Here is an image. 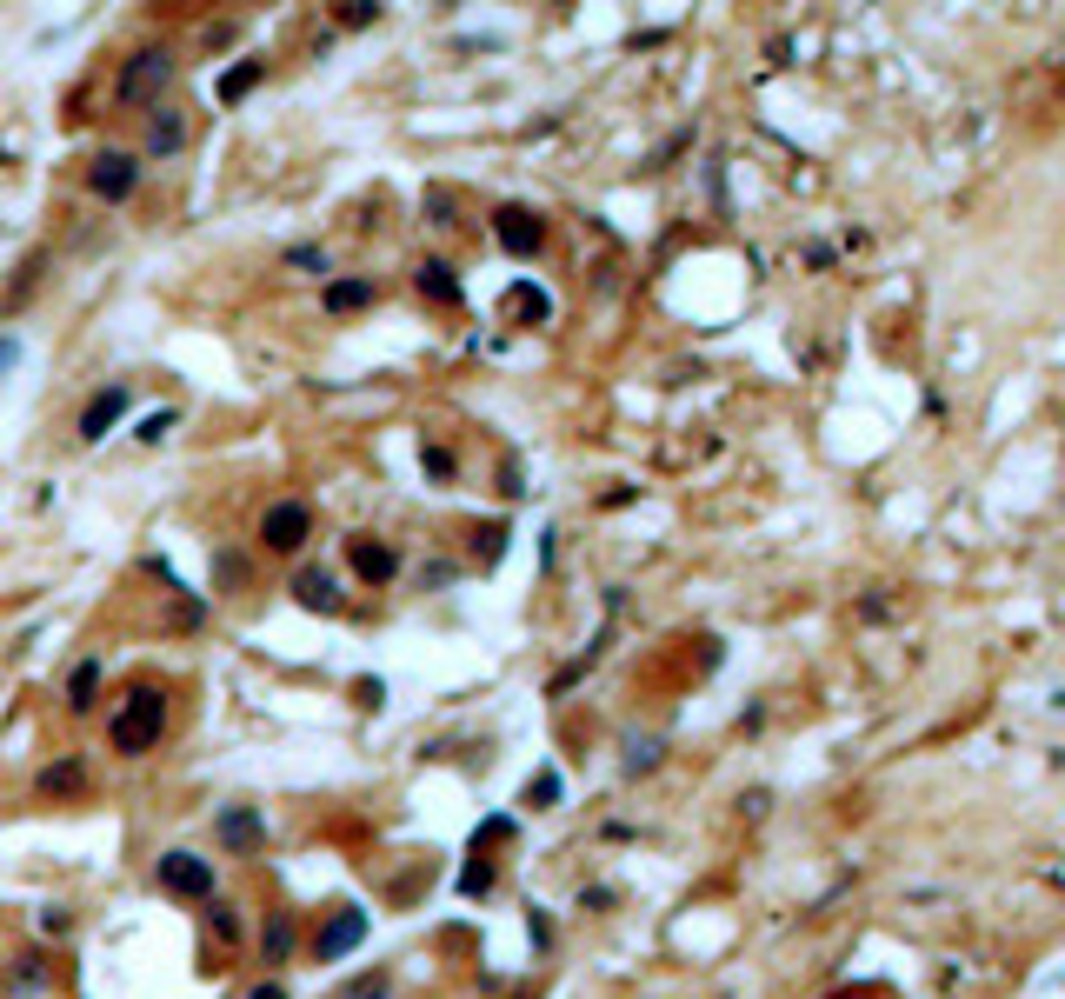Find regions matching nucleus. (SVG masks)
I'll return each mask as SVG.
<instances>
[{
  "mask_svg": "<svg viewBox=\"0 0 1065 999\" xmlns=\"http://www.w3.org/2000/svg\"><path fill=\"white\" fill-rule=\"evenodd\" d=\"M160 739H167V687H160V680H134L127 700L107 720V746L120 760H140V754H153Z\"/></svg>",
  "mask_w": 1065,
  "mask_h": 999,
  "instance_id": "f257e3e1",
  "label": "nucleus"
},
{
  "mask_svg": "<svg viewBox=\"0 0 1065 999\" xmlns=\"http://www.w3.org/2000/svg\"><path fill=\"white\" fill-rule=\"evenodd\" d=\"M174 73H181V60H174V47L167 41H147V47H134L127 60H120V80H114V101L120 107H160V94L174 88Z\"/></svg>",
  "mask_w": 1065,
  "mask_h": 999,
  "instance_id": "f03ea898",
  "label": "nucleus"
},
{
  "mask_svg": "<svg viewBox=\"0 0 1065 999\" xmlns=\"http://www.w3.org/2000/svg\"><path fill=\"white\" fill-rule=\"evenodd\" d=\"M254 540L274 560H300L306 540H313V507H306V500H274V507L261 514V527H254Z\"/></svg>",
  "mask_w": 1065,
  "mask_h": 999,
  "instance_id": "7ed1b4c3",
  "label": "nucleus"
},
{
  "mask_svg": "<svg viewBox=\"0 0 1065 999\" xmlns=\"http://www.w3.org/2000/svg\"><path fill=\"white\" fill-rule=\"evenodd\" d=\"M140 153H127V147H101L94 160H88V194L94 200H107V207H120V200H134L140 194Z\"/></svg>",
  "mask_w": 1065,
  "mask_h": 999,
  "instance_id": "20e7f679",
  "label": "nucleus"
},
{
  "mask_svg": "<svg viewBox=\"0 0 1065 999\" xmlns=\"http://www.w3.org/2000/svg\"><path fill=\"white\" fill-rule=\"evenodd\" d=\"M153 880L167 886L174 899H200V906L213 899V860H200L194 847H167L153 860Z\"/></svg>",
  "mask_w": 1065,
  "mask_h": 999,
  "instance_id": "39448f33",
  "label": "nucleus"
},
{
  "mask_svg": "<svg viewBox=\"0 0 1065 999\" xmlns=\"http://www.w3.org/2000/svg\"><path fill=\"white\" fill-rule=\"evenodd\" d=\"M367 906H334V912H326V920H320V933H313V960H347L360 940H367Z\"/></svg>",
  "mask_w": 1065,
  "mask_h": 999,
  "instance_id": "423d86ee",
  "label": "nucleus"
},
{
  "mask_svg": "<svg viewBox=\"0 0 1065 999\" xmlns=\"http://www.w3.org/2000/svg\"><path fill=\"white\" fill-rule=\"evenodd\" d=\"M494 240L507 246L513 261H533L540 246H546V220H540L533 207H513V200H507V207H494Z\"/></svg>",
  "mask_w": 1065,
  "mask_h": 999,
  "instance_id": "0eeeda50",
  "label": "nucleus"
},
{
  "mask_svg": "<svg viewBox=\"0 0 1065 999\" xmlns=\"http://www.w3.org/2000/svg\"><path fill=\"white\" fill-rule=\"evenodd\" d=\"M194 140V114H181V107H167L160 101L153 114H147V134H140V160H167V153H181Z\"/></svg>",
  "mask_w": 1065,
  "mask_h": 999,
  "instance_id": "6e6552de",
  "label": "nucleus"
},
{
  "mask_svg": "<svg viewBox=\"0 0 1065 999\" xmlns=\"http://www.w3.org/2000/svg\"><path fill=\"white\" fill-rule=\"evenodd\" d=\"M347 566H354V579H367V587H393V579H400V553L380 533H354L347 540Z\"/></svg>",
  "mask_w": 1065,
  "mask_h": 999,
  "instance_id": "1a4fd4ad",
  "label": "nucleus"
},
{
  "mask_svg": "<svg viewBox=\"0 0 1065 999\" xmlns=\"http://www.w3.org/2000/svg\"><path fill=\"white\" fill-rule=\"evenodd\" d=\"M127 406H134V393H127V387H101L88 406H80V440H88V447H94V440H107V434L120 427V413H127Z\"/></svg>",
  "mask_w": 1065,
  "mask_h": 999,
  "instance_id": "9d476101",
  "label": "nucleus"
},
{
  "mask_svg": "<svg viewBox=\"0 0 1065 999\" xmlns=\"http://www.w3.org/2000/svg\"><path fill=\"white\" fill-rule=\"evenodd\" d=\"M88 786H94V773H88V760H80V754H67V760H54V767L34 773V793L54 800V806H60V800H80Z\"/></svg>",
  "mask_w": 1065,
  "mask_h": 999,
  "instance_id": "9b49d317",
  "label": "nucleus"
},
{
  "mask_svg": "<svg viewBox=\"0 0 1065 999\" xmlns=\"http://www.w3.org/2000/svg\"><path fill=\"white\" fill-rule=\"evenodd\" d=\"M287 594H293V607H306V613H340V587H334V573H320V566H293Z\"/></svg>",
  "mask_w": 1065,
  "mask_h": 999,
  "instance_id": "f8f14e48",
  "label": "nucleus"
},
{
  "mask_svg": "<svg viewBox=\"0 0 1065 999\" xmlns=\"http://www.w3.org/2000/svg\"><path fill=\"white\" fill-rule=\"evenodd\" d=\"M261 840H267L261 806H227V813H220V847H227V853H261Z\"/></svg>",
  "mask_w": 1065,
  "mask_h": 999,
  "instance_id": "ddd939ff",
  "label": "nucleus"
},
{
  "mask_svg": "<svg viewBox=\"0 0 1065 999\" xmlns=\"http://www.w3.org/2000/svg\"><path fill=\"white\" fill-rule=\"evenodd\" d=\"M373 300H380V287L367 274H334V280H326V313H334V320L340 313H367Z\"/></svg>",
  "mask_w": 1065,
  "mask_h": 999,
  "instance_id": "4468645a",
  "label": "nucleus"
},
{
  "mask_svg": "<svg viewBox=\"0 0 1065 999\" xmlns=\"http://www.w3.org/2000/svg\"><path fill=\"white\" fill-rule=\"evenodd\" d=\"M414 287H420V294H427L433 307H460V300H466V287H460V267H447V261H420Z\"/></svg>",
  "mask_w": 1065,
  "mask_h": 999,
  "instance_id": "2eb2a0df",
  "label": "nucleus"
},
{
  "mask_svg": "<svg viewBox=\"0 0 1065 999\" xmlns=\"http://www.w3.org/2000/svg\"><path fill=\"white\" fill-rule=\"evenodd\" d=\"M261 80H267V60H254V54H247V60H233V67L220 73V88H213V94H220L227 107H240V101H247V94L261 88Z\"/></svg>",
  "mask_w": 1065,
  "mask_h": 999,
  "instance_id": "dca6fc26",
  "label": "nucleus"
},
{
  "mask_svg": "<svg viewBox=\"0 0 1065 999\" xmlns=\"http://www.w3.org/2000/svg\"><path fill=\"white\" fill-rule=\"evenodd\" d=\"M287 953H293V912L274 906L267 927H261V966H287Z\"/></svg>",
  "mask_w": 1065,
  "mask_h": 999,
  "instance_id": "f3484780",
  "label": "nucleus"
},
{
  "mask_svg": "<svg viewBox=\"0 0 1065 999\" xmlns=\"http://www.w3.org/2000/svg\"><path fill=\"white\" fill-rule=\"evenodd\" d=\"M94 700H101V659H73V674H67V707L88 713Z\"/></svg>",
  "mask_w": 1065,
  "mask_h": 999,
  "instance_id": "a211bd4d",
  "label": "nucleus"
},
{
  "mask_svg": "<svg viewBox=\"0 0 1065 999\" xmlns=\"http://www.w3.org/2000/svg\"><path fill=\"white\" fill-rule=\"evenodd\" d=\"M200 920H207V933H213L220 946H240V940H247V927H240V906H227V899H207Z\"/></svg>",
  "mask_w": 1065,
  "mask_h": 999,
  "instance_id": "6ab92c4d",
  "label": "nucleus"
},
{
  "mask_svg": "<svg viewBox=\"0 0 1065 999\" xmlns=\"http://www.w3.org/2000/svg\"><path fill=\"white\" fill-rule=\"evenodd\" d=\"M507 320H526V326H540V320H546V294H540L533 280L507 287Z\"/></svg>",
  "mask_w": 1065,
  "mask_h": 999,
  "instance_id": "aec40b11",
  "label": "nucleus"
},
{
  "mask_svg": "<svg viewBox=\"0 0 1065 999\" xmlns=\"http://www.w3.org/2000/svg\"><path fill=\"white\" fill-rule=\"evenodd\" d=\"M287 274H306V280H334V261H326V246H287Z\"/></svg>",
  "mask_w": 1065,
  "mask_h": 999,
  "instance_id": "412c9836",
  "label": "nucleus"
},
{
  "mask_svg": "<svg viewBox=\"0 0 1065 999\" xmlns=\"http://www.w3.org/2000/svg\"><path fill=\"white\" fill-rule=\"evenodd\" d=\"M174 421H181V413H174V406H160V413H147V421L134 427V440H140V447H153V440H167V434H174Z\"/></svg>",
  "mask_w": 1065,
  "mask_h": 999,
  "instance_id": "4be33fe9",
  "label": "nucleus"
},
{
  "mask_svg": "<svg viewBox=\"0 0 1065 999\" xmlns=\"http://www.w3.org/2000/svg\"><path fill=\"white\" fill-rule=\"evenodd\" d=\"M373 21H380L373 0H347V8H334V27H347V34H360V27H373Z\"/></svg>",
  "mask_w": 1065,
  "mask_h": 999,
  "instance_id": "5701e85b",
  "label": "nucleus"
},
{
  "mask_svg": "<svg viewBox=\"0 0 1065 999\" xmlns=\"http://www.w3.org/2000/svg\"><path fill=\"white\" fill-rule=\"evenodd\" d=\"M386 992H393V973H386V966H373V973H367V979H354L340 999H386Z\"/></svg>",
  "mask_w": 1065,
  "mask_h": 999,
  "instance_id": "b1692460",
  "label": "nucleus"
},
{
  "mask_svg": "<svg viewBox=\"0 0 1065 999\" xmlns=\"http://www.w3.org/2000/svg\"><path fill=\"white\" fill-rule=\"evenodd\" d=\"M40 966H47L40 953H27V960H14V992H27V986H40V979H47Z\"/></svg>",
  "mask_w": 1065,
  "mask_h": 999,
  "instance_id": "393cba45",
  "label": "nucleus"
},
{
  "mask_svg": "<svg viewBox=\"0 0 1065 999\" xmlns=\"http://www.w3.org/2000/svg\"><path fill=\"white\" fill-rule=\"evenodd\" d=\"M420 467H427V480H453V453H447V447H427Z\"/></svg>",
  "mask_w": 1065,
  "mask_h": 999,
  "instance_id": "a878e982",
  "label": "nucleus"
},
{
  "mask_svg": "<svg viewBox=\"0 0 1065 999\" xmlns=\"http://www.w3.org/2000/svg\"><path fill=\"white\" fill-rule=\"evenodd\" d=\"M559 800V773H540L533 786H526V806H553Z\"/></svg>",
  "mask_w": 1065,
  "mask_h": 999,
  "instance_id": "bb28decb",
  "label": "nucleus"
},
{
  "mask_svg": "<svg viewBox=\"0 0 1065 999\" xmlns=\"http://www.w3.org/2000/svg\"><path fill=\"white\" fill-rule=\"evenodd\" d=\"M652 760H660V739H639V746H633V754H626V773H646Z\"/></svg>",
  "mask_w": 1065,
  "mask_h": 999,
  "instance_id": "cd10ccee",
  "label": "nucleus"
},
{
  "mask_svg": "<svg viewBox=\"0 0 1065 999\" xmlns=\"http://www.w3.org/2000/svg\"><path fill=\"white\" fill-rule=\"evenodd\" d=\"M460 886H466V893H486V886H494V873H486V866H466Z\"/></svg>",
  "mask_w": 1065,
  "mask_h": 999,
  "instance_id": "c85d7f7f",
  "label": "nucleus"
},
{
  "mask_svg": "<svg viewBox=\"0 0 1065 999\" xmlns=\"http://www.w3.org/2000/svg\"><path fill=\"white\" fill-rule=\"evenodd\" d=\"M247 999H293V992L280 979H261V986H247Z\"/></svg>",
  "mask_w": 1065,
  "mask_h": 999,
  "instance_id": "c756f323",
  "label": "nucleus"
},
{
  "mask_svg": "<svg viewBox=\"0 0 1065 999\" xmlns=\"http://www.w3.org/2000/svg\"><path fill=\"white\" fill-rule=\"evenodd\" d=\"M0 367H14V341H0Z\"/></svg>",
  "mask_w": 1065,
  "mask_h": 999,
  "instance_id": "7c9ffc66",
  "label": "nucleus"
},
{
  "mask_svg": "<svg viewBox=\"0 0 1065 999\" xmlns=\"http://www.w3.org/2000/svg\"><path fill=\"white\" fill-rule=\"evenodd\" d=\"M513 999H533V992H513Z\"/></svg>",
  "mask_w": 1065,
  "mask_h": 999,
  "instance_id": "2f4dec72",
  "label": "nucleus"
}]
</instances>
